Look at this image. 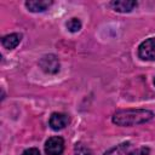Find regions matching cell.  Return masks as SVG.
<instances>
[{
  "instance_id": "6da1fadb",
  "label": "cell",
  "mask_w": 155,
  "mask_h": 155,
  "mask_svg": "<svg viewBox=\"0 0 155 155\" xmlns=\"http://www.w3.org/2000/svg\"><path fill=\"white\" fill-rule=\"evenodd\" d=\"M154 117V113L148 109H122L113 114L111 121L116 126L131 127L142 125L150 121Z\"/></svg>"
},
{
  "instance_id": "7a4b0ae2",
  "label": "cell",
  "mask_w": 155,
  "mask_h": 155,
  "mask_svg": "<svg viewBox=\"0 0 155 155\" xmlns=\"http://www.w3.org/2000/svg\"><path fill=\"white\" fill-rule=\"evenodd\" d=\"M39 67L46 74H57L59 71L61 63L56 54L48 53V54L42 56L39 59Z\"/></svg>"
},
{
  "instance_id": "3957f363",
  "label": "cell",
  "mask_w": 155,
  "mask_h": 155,
  "mask_svg": "<svg viewBox=\"0 0 155 155\" xmlns=\"http://www.w3.org/2000/svg\"><path fill=\"white\" fill-rule=\"evenodd\" d=\"M138 57L143 61H155V38H149L138 46Z\"/></svg>"
},
{
  "instance_id": "277c9868",
  "label": "cell",
  "mask_w": 155,
  "mask_h": 155,
  "mask_svg": "<svg viewBox=\"0 0 155 155\" xmlns=\"http://www.w3.org/2000/svg\"><path fill=\"white\" fill-rule=\"evenodd\" d=\"M64 151V139L59 136L50 137L45 143V153L47 155H62Z\"/></svg>"
},
{
  "instance_id": "5b68a950",
  "label": "cell",
  "mask_w": 155,
  "mask_h": 155,
  "mask_svg": "<svg viewBox=\"0 0 155 155\" xmlns=\"http://www.w3.org/2000/svg\"><path fill=\"white\" fill-rule=\"evenodd\" d=\"M137 148L131 142H124L107 150L103 155H137Z\"/></svg>"
},
{
  "instance_id": "8992f818",
  "label": "cell",
  "mask_w": 155,
  "mask_h": 155,
  "mask_svg": "<svg viewBox=\"0 0 155 155\" xmlns=\"http://www.w3.org/2000/svg\"><path fill=\"white\" fill-rule=\"evenodd\" d=\"M69 124V115L64 113H52L48 120V125L53 131L63 130Z\"/></svg>"
},
{
  "instance_id": "52a82bcc",
  "label": "cell",
  "mask_w": 155,
  "mask_h": 155,
  "mask_svg": "<svg viewBox=\"0 0 155 155\" xmlns=\"http://www.w3.org/2000/svg\"><path fill=\"white\" fill-rule=\"evenodd\" d=\"M137 5H138L137 1L133 0H116L110 2V6L114 8V11L120 13H128L134 7H137Z\"/></svg>"
},
{
  "instance_id": "ba28073f",
  "label": "cell",
  "mask_w": 155,
  "mask_h": 155,
  "mask_svg": "<svg viewBox=\"0 0 155 155\" xmlns=\"http://www.w3.org/2000/svg\"><path fill=\"white\" fill-rule=\"evenodd\" d=\"M53 2L48 0H28L25 1V7L30 12H44L46 11Z\"/></svg>"
},
{
  "instance_id": "9c48e42d",
  "label": "cell",
  "mask_w": 155,
  "mask_h": 155,
  "mask_svg": "<svg viewBox=\"0 0 155 155\" xmlns=\"http://www.w3.org/2000/svg\"><path fill=\"white\" fill-rule=\"evenodd\" d=\"M21 40H22V34H19V33H12V34H7V35L2 36L1 45L6 50H13V48H16L19 45Z\"/></svg>"
},
{
  "instance_id": "30bf717a",
  "label": "cell",
  "mask_w": 155,
  "mask_h": 155,
  "mask_svg": "<svg viewBox=\"0 0 155 155\" xmlns=\"http://www.w3.org/2000/svg\"><path fill=\"white\" fill-rule=\"evenodd\" d=\"M65 27H67V29H68L69 31H71V33H76V31H79V30L81 29L82 23H81V21H80L79 18L73 17V18H70V19L65 23Z\"/></svg>"
},
{
  "instance_id": "8fae6325",
  "label": "cell",
  "mask_w": 155,
  "mask_h": 155,
  "mask_svg": "<svg viewBox=\"0 0 155 155\" xmlns=\"http://www.w3.org/2000/svg\"><path fill=\"white\" fill-rule=\"evenodd\" d=\"M74 154L75 155H92V151L90 148L82 143H78L74 148Z\"/></svg>"
},
{
  "instance_id": "7c38bea8",
  "label": "cell",
  "mask_w": 155,
  "mask_h": 155,
  "mask_svg": "<svg viewBox=\"0 0 155 155\" xmlns=\"http://www.w3.org/2000/svg\"><path fill=\"white\" fill-rule=\"evenodd\" d=\"M22 155H41V154H40L39 149H36V148H29V149L24 150L22 153Z\"/></svg>"
},
{
  "instance_id": "4fadbf2b",
  "label": "cell",
  "mask_w": 155,
  "mask_h": 155,
  "mask_svg": "<svg viewBox=\"0 0 155 155\" xmlns=\"http://www.w3.org/2000/svg\"><path fill=\"white\" fill-rule=\"evenodd\" d=\"M154 85H155V78H154Z\"/></svg>"
}]
</instances>
